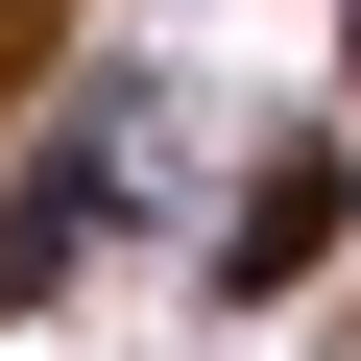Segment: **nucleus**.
I'll list each match as a JSON object with an SVG mask.
<instances>
[{
  "mask_svg": "<svg viewBox=\"0 0 361 361\" xmlns=\"http://www.w3.org/2000/svg\"><path fill=\"white\" fill-rule=\"evenodd\" d=\"M97 193H121V121H49V169L0 193V313H25V289H73V241H97Z\"/></svg>",
  "mask_w": 361,
  "mask_h": 361,
  "instance_id": "nucleus-1",
  "label": "nucleus"
},
{
  "mask_svg": "<svg viewBox=\"0 0 361 361\" xmlns=\"http://www.w3.org/2000/svg\"><path fill=\"white\" fill-rule=\"evenodd\" d=\"M313 241H337V169H265V193H241V289H289Z\"/></svg>",
  "mask_w": 361,
  "mask_h": 361,
  "instance_id": "nucleus-2",
  "label": "nucleus"
}]
</instances>
